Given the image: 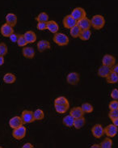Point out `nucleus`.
<instances>
[{"mask_svg":"<svg viewBox=\"0 0 118 148\" xmlns=\"http://www.w3.org/2000/svg\"><path fill=\"white\" fill-rule=\"evenodd\" d=\"M116 64V58L114 56L111 55V54H105L103 57L102 58V65L108 66H113Z\"/></svg>","mask_w":118,"mask_h":148,"instance_id":"12","label":"nucleus"},{"mask_svg":"<svg viewBox=\"0 0 118 148\" xmlns=\"http://www.w3.org/2000/svg\"><path fill=\"white\" fill-rule=\"evenodd\" d=\"M91 133L92 135L96 138H100L104 134V129L103 128L102 125L96 124L91 128Z\"/></svg>","mask_w":118,"mask_h":148,"instance_id":"7","label":"nucleus"},{"mask_svg":"<svg viewBox=\"0 0 118 148\" xmlns=\"http://www.w3.org/2000/svg\"><path fill=\"white\" fill-rule=\"evenodd\" d=\"M13 28H14V27H12L10 24H7V23L3 24L1 28H0L1 34L3 36H5V37H9V36H11L12 33L14 32V29H13Z\"/></svg>","mask_w":118,"mask_h":148,"instance_id":"10","label":"nucleus"},{"mask_svg":"<svg viewBox=\"0 0 118 148\" xmlns=\"http://www.w3.org/2000/svg\"><path fill=\"white\" fill-rule=\"evenodd\" d=\"M112 71V67L108 66H104L102 65L101 66H99V68L98 69V75L101 78H106L107 76L108 75L110 72Z\"/></svg>","mask_w":118,"mask_h":148,"instance_id":"15","label":"nucleus"},{"mask_svg":"<svg viewBox=\"0 0 118 148\" xmlns=\"http://www.w3.org/2000/svg\"><path fill=\"white\" fill-rule=\"evenodd\" d=\"M74 121H75V118L71 116V114L64 116L62 119L63 125L67 127H73L74 126Z\"/></svg>","mask_w":118,"mask_h":148,"instance_id":"21","label":"nucleus"},{"mask_svg":"<svg viewBox=\"0 0 118 148\" xmlns=\"http://www.w3.org/2000/svg\"><path fill=\"white\" fill-rule=\"evenodd\" d=\"M91 27L96 30L102 29L105 25V19L101 15H95L93 16L91 20Z\"/></svg>","mask_w":118,"mask_h":148,"instance_id":"1","label":"nucleus"},{"mask_svg":"<svg viewBox=\"0 0 118 148\" xmlns=\"http://www.w3.org/2000/svg\"><path fill=\"white\" fill-rule=\"evenodd\" d=\"M8 52V48L7 46V45L3 43V42H1L0 43V55L4 56L6 55Z\"/></svg>","mask_w":118,"mask_h":148,"instance_id":"34","label":"nucleus"},{"mask_svg":"<svg viewBox=\"0 0 118 148\" xmlns=\"http://www.w3.org/2000/svg\"><path fill=\"white\" fill-rule=\"evenodd\" d=\"M91 148H100L99 144H94L91 146Z\"/></svg>","mask_w":118,"mask_h":148,"instance_id":"44","label":"nucleus"},{"mask_svg":"<svg viewBox=\"0 0 118 148\" xmlns=\"http://www.w3.org/2000/svg\"><path fill=\"white\" fill-rule=\"evenodd\" d=\"M99 146H100V148H112L113 147V140L109 137L105 138L104 140H103L100 143Z\"/></svg>","mask_w":118,"mask_h":148,"instance_id":"28","label":"nucleus"},{"mask_svg":"<svg viewBox=\"0 0 118 148\" xmlns=\"http://www.w3.org/2000/svg\"><path fill=\"white\" fill-rule=\"evenodd\" d=\"M24 37L26 40L28 41V43L32 44V43H34L36 40V35L34 32L32 31H27L24 34Z\"/></svg>","mask_w":118,"mask_h":148,"instance_id":"20","label":"nucleus"},{"mask_svg":"<svg viewBox=\"0 0 118 148\" xmlns=\"http://www.w3.org/2000/svg\"><path fill=\"white\" fill-rule=\"evenodd\" d=\"M16 77L14 74L12 73H7L3 76V81L5 84H12L16 82Z\"/></svg>","mask_w":118,"mask_h":148,"instance_id":"23","label":"nucleus"},{"mask_svg":"<svg viewBox=\"0 0 118 148\" xmlns=\"http://www.w3.org/2000/svg\"><path fill=\"white\" fill-rule=\"evenodd\" d=\"M62 23L65 28L71 29L73 27H75V25H77V20H75L71 15H67L64 17Z\"/></svg>","mask_w":118,"mask_h":148,"instance_id":"6","label":"nucleus"},{"mask_svg":"<svg viewBox=\"0 0 118 148\" xmlns=\"http://www.w3.org/2000/svg\"><path fill=\"white\" fill-rule=\"evenodd\" d=\"M22 53L27 59H32L35 57V50L32 47L24 46V49H22Z\"/></svg>","mask_w":118,"mask_h":148,"instance_id":"14","label":"nucleus"},{"mask_svg":"<svg viewBox=\"0 0 118 148\" xmlns=\"http://www.w3.org/2000/svg\"><path fill=\"white\" fill-rule=\"evenodd\" d=\"M46 28L52 33L55 34L57 32H58L59 25L54 20H49L48 22H46Z\"/></svg>","mask_w":118,"mask_h":148,"instance_id":"16","label":"nucleus"},{"mask_svg":"<svg viewBox=\"0 0 118 148\" xmlns=\"http://www.w3.org/2000/svg\"><path fill=\"white\" fill-rule=\"evenodd\" d=\"M4 64V57L0 55V66Z\"/></svg>","mask_w":118,"mask_h":148,"instance_id":"42","label":"nucleus"},{"mask_svg":"<svg viewBox=\"0 0 118 148\" xmlns=\"http://www.w3.org/2000/svg\"><path fill=\"white\" fill-rule=\"evenodd\" d=\"M112 71L118 74V63L117 64H115L113 66H112Z\"/></svg>","mask_w":118,"mask_h":148,"instance_id":"41","label":"nucleus"},{"mask_svg":"<svg viewBox=\"0 0 118 148\" xmlns=\"http://www.w3.org/2000/svg\"><path fill=\"white\" fill-rule=\"evenodd\" d=\"M53 40L55 44H57L59 46H66L70 42L69 37L62 32L55 33L54 37H53Z\"/></svg>","mask_w":118,"mask_h":148,"instance_id":"2","label":"nucleus"},{"mask_svg":"<svg viewBox=\"0 0 118 148\" xmlns=\"http://www.w3.org/2000/svg\"><path fill=\"white\" fill-rule=\"evenodd\" d=\"M6 22L12 27H15L17 24V16L14 13H8L6 16Z\"/></svg>","mask_w":118,"mask_h":148,"instance_id":"19","label":"nucleus"},{"mask_svg":"<svg viewBox=\"0 0 118 148\" xmlns=\"http://www.w3.org/2000/svg\"><path fill=\"white\" fill-rule=\"evenodd\" d=\"M106 81L108 84H114L118 82V74L111 71L110 74L106 77Z\"/></svg>","mask_w":118,"mask_h":148,"instance_id":"24","label":"nucleus"},{"mask_svg":"<svg viewBox=\"0 0 118 148\" xmlns=\"http://www.w3.org/2000/svg\"><path fill=\"white\" fill-rule=\"evenodd\" d=\"M81 28H79L78 25H75V27H73L72 28H71V36L73 37V38H78L80 35V32H81Z\"/></svg>","mask_w":118,"mask_h":148,"instance_id":"29","label":"nucleus"},{"mask_svg":"<svg viewBox=\"0 0 118 148\" xmlns=\"http://www.w3.org/2000/svg\"><path fill=\"white\" fill-rule=\"evenodd\" d=\"M33 145L30 143H25L24 146H22V148H33Z\"/></svg>","mask_w":118,"mask_h":148,"instance_id":"40","label":"nucleus"},{"mask_svg":"<svg viewBox=\"0 0 118 148\" xmlns=\"http://www.w3.org/2000/svg\"><path fill=\"white\" fill-rule=\"evenodd\" d=\"M54 104H63V105H68L70 106L69 100H67L65 96H59L54 100Z\"/></svg>","mask_w":118,"mask_h":148,"instance_id":"30","label":"nucleus"},{"mask_svg":"<svg viewBox=\"0 0 118 148\" xmlns=\"http://www.w3.org/2000/svg\"><path fill=\"white\" fill-rule=\"evenodd\" d=\"M71 15L75 20L79 21V20L83 19L84 17H86L87 13H86V11L83 8H75L71 12Z\"/></svg>","mask_w":118,"mask_h":148,"instance_id":"5","label":"nucleus"},{"mask_svg":"<svg viewBox=\"0 0 118 148\" xmlns=\"http://www.w3.org/2000/svg\"><path fill=\"white\" fill-rule=\"evenodd\" d=\"M117 133L118 127L113 124L108 125H107L106 127L104 128V134L108 137H109V138H113V137H115L117 134Z\"/></svg>","mask_w":118,"mask_h":148,"instance_id":"9","label":"nucleus"},{"mask_svg":"<svg viewBox=\"0 0 118 148\" xmlns=\"http://www.w3.org/2000/svg\"><path fill=\"white\" fill-rule=\"evenodd\" d=\"M81 108L83 109V111L84 112V113H91V112H93V110H94L93 106H92L90 103H83V104L81 105Z\"/></svg>","mask_w":118,"mask_h":148,"instance_id":"31","label":"nucleus"},{"mask_svg":"<svg viewBox=\"0 0 118 148\" xmlns=\"http://www.w3.org/2000/svg\"><path fill=\"white\" fill-rule=\"evenodd\" d=\"M36 20L37 22H48L49 21V16L45 12H41L36 17Z\"/></svg>","mask_w":118,"mask_h":148,"instance_id":"32","label":"nucleus"},{"mask_svg":"<svg viewBox=\"0 0 118 148\" xmlns=\"http://www.w3.org/2000/svg\"><path fill=\"white\" fill-rule=\"evenodd\" d=\"M21 119L23 121L24 124H30L33 122L35 121L33 112L30 110H24L21 113Z\"/></svg>","mask_w":118,"mask_h":148,"instance_id":"4","label":"nucleus"},{"mask_svg":"<svg viewBox=\"0 0 118 148\" xmlns=\"http://www.w3.org/2000/svg\"><path fill=\"white\" fill-rule=\"evenodd\" d=\"M18 37H19V35H18V34H16L15 32H13L12 35L9 36V38H10L11 41L13 42V43H16V42H17Z\"/></svg>","mask_w":118,"mask_h":148,"instance_id":"39","label":"nucleus"},{"mask_svg":"<svg viewBox=\"0 0 118 148\" xmlns=\"http://www.w3.org/2000/svg\"><path fill=\"white\" fill-rule=\"evenodd\" d=\"M91 36V31L90 29H83V30H81L79 37L80 38V40L86 41L90 39Z\"/></svg>","mask_w":118,"mask_h":148,"instance_id":"25","label":"nucleus"},{"mask_svg":"<svg viewBox=\"0 0 118 148\" xmlns=\"http://www.w3.org/2000/svg\"><path fill=\"white\" fill-rule=\"evenodd\" d=\"M17 45L19 47H24L26 46L27 44H28V41L26 40L25 37H24V34L23 35H19V37H18V40H17Z\"/></svg>","mask_w":118,"mask_h":148,"instance_id":"33","label":"nucleus"},{"mask_svg":"<svg viewBox=\"0 0 118 148\" xmlns=\"http://www.w3.org/2000/svg\"><path fill=\"white\" fill-rule=\"evenodd\" d=\"M36 28H37V29L40 30V31H44V30L47 29V28H46V23L45 22H38L37 25H36Z\"/></svg>","mask_w":118,"mask_h":148,"instance_id":"37","label":"nucleus"},{"mask_svg":"<svg viewBox=\"0 0 118 148\" xmlns=\"http://www.w3.org/2000/svg\"><path fill=\"white\" fill-rule=\"evenodd\" d=\"M108 117L111 120H113L118 117V109H112L108 112Z\"/></svg>","mask_w":118,"mask_h":148,"instance_id":"35","label":"nucleus"},{"mask_svg":"<svg viewBox=\"0 0 118 148\" xmlns=\"http://www.w3.org/2000/svg\"><path fill=\"white\" fill-rule=\"evenodd\" d=\"M26 133H27V129L24 125H21L20 127L16 129H13L12 131V136L14 137L17 140H20L22 138H24L26 136Z\"/></svg>","mask_w":118,"mask_h":148,"instance_id":"3","label":"nucleus"},{"mask_svg":"<svg viewBox=\"0 0 118 148\" xmlns=\"http://www.w3.org/2000/svg\"><path fill=\"white\" fill-rule=\"evenodd\" d=\"M108 108L109 110L112 109H118V100H114L111 101L109 104H108Z\"/></svg>","mask_w":118,"mask_h":148,"instance_id":"36","label":"nucleus"},{"mask_svg":"<svg viewBox=\"0 0 118 148\" xmlns=\"http://www.w3.org/2000/svg\"><path fill=\"white\" fill-rule=\"evenodd\" d=\"M80 80V75L77 72L69 73L67 76V83L71 85H77L79 83Z\"/></svg>","mask_w":118,"mask_h":148,"instance_id":"8","label":"nucleus"},{"mask_svg":"<svg viewBox=\"0 0 118 148\" xmlns=\"http://www.w3.org/2000/svg\"><path fill=\"white\" fill-rule=\"evenodd\" d=\"M111 97L113 99V100H118V89L117 88H114L112 92H111Z\"/></svg>","mask_w":118,"mask_h":148,"instance_id":"38","label":"nucleus"},{"mask_svg":"<svg viewBox=\"0 0 118 148\" xmlns=\"http://www.w3.org/2000/svg\"><path fill=\"white\" fill-rule=\"evenodd\" d=\"M86 124V119L82 116V117H79V118H75V121H74V127L76 130H80L82 129Z\"/></svg>","mask_w":118,"mask_h":148,"instance_id":"22","label":"nucleus"},{"mask_svg":"<svg viewBox=\"0 0 118 148\" xmlns=\"http://www.w3.org/2000/svg\"><path fill=\"white\" fill-rule=\"evenodd\" d=\"M36 46H37V49H38V51L40 53L44 52L45 50H46V49H50V43L46 40H40L39 42L37 43L36 45Z\"/></svg>","mask_w":118,"mask_h":148,"instance_id":"18","label":"nucleus"},{"mask_svg":"<svg viewBox=\"0 0 118 148\" xmlns=\"http://www.w3.org/2000/svg\"><path fill=\"white\" fill-rule=\"evenodd\" d=\"M77 25L82 30H83V29H90L91 27V20H89L86 16L83 19L79 20V21H77Z\"/></svg>","mask_w":118,"mask_h":148,"instance_id":"13","label":"nucleus"},{"mask_svg":"<svg viewBox=\"0 0 118 148\" xmlns=\"http://www.w3.org/2000/svg\"><path fill=\"white\" fill-rule=\"evenodd\" d=\"M112 121H113V124L115 125L116 126H117L118 127V117L117 118H115L113 120H112Z\"/></svg>","mask_w":118,"mask_h":148,"instance_id":"43","label":"nucleus"},{"mask_svg":"<svg viewBox=\"0 0 118 148\" xmlns=\"http://www.w3.org/2000/svg\"><path fill=\"white\" fill-rule=\"evenodd\" d=\"M24 125V122L21 119V116H15L9 120V125L12 129L18 128L21 125Z\"/></svg>","mask_w":118,"mask_h":148,"instance_id":"11","label":"nucleus"},{"mask_svg":"<svg viewBox=\"0 0 118 148\" xmlns=\"http://www.w3.org/2000/svg\"><path fill=\"white\" fill-rule=\"evenodd\" d=\"M70 106L68 105H63V104H54V108H55L56 112L60 114H63L67 112V110L69 109Z\"/></svg>","mask_w":118,"mask_h":148,"instance_id":"26","label":"nucleus"},{"mask_svg":"<svg viewBox=\"0 0 118 148\" xmlns=\"http://www.w3.org/2000/svg\"><path fill=\"white\" fill-rule=\"evenodd\" d=\"M33 116H34V119L35 121H40L43 120L45 117V112L42 109L37 108L33 112Z\"/></svg>","mask_w":118,"mask_h":148,"instance_id":"27","label":"nucleus"},{"mask_svg":"<svg viewBox=\"0 0 118 148\" xmlns=\"http://www.w3.org/2000/svg\"><path fill=\"white\" fill-rule=\"evenodd\" d=\"M70 114L73 116L74 118H79V117H82L84 115V112L83 111V109L80 107H74L71 109L70 111Z\"/></svg>","mask_w":118,"mask_h":148,"instance_id":"17","label":"nucleus"}]
</instances>
